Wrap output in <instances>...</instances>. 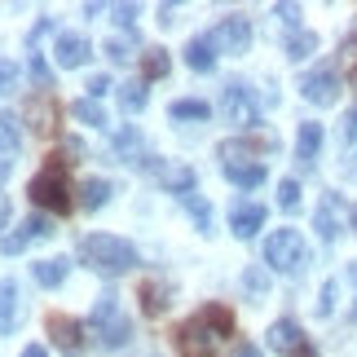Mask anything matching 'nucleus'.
Wrapping results in <instances>:
<instances>
[{"label":"nucleus","mask_w":357,"mask_h":357,"mask_svg":"<svg viewBox=\"0 0 357 357\" xmlns=\"http://www.w3.org/2000/svg\"><path fill=\"white\" fill-rule=\"evenodd\" d=\"M79 260H84V269L102 273V278H119V273L137 269V247L115 234H84L79 238Z\"/></svg>","instance_id":"nucleus-1"},{"label":"nucleus","mask_w":357,"mask_h":357,"mask_svg":"<svg viewBox=\"0 0 357 357\" xmlns=\"http://www.w3.org/2000/svg\"><path fill=\"white\" fill-rule=\"evenodd\" d=\"M26 195H31L36 208H45L49 216H66L71 212V181H66V163H49V168H40L31 176V185H26Z\"/></svg>","instance_id":"nucleus-2"},{"label":"nucleus","mask_w":357,"mask_h":357,"mask_svg":"<svg viewBox=\"0 0 357 357\" xmlns=\"http://www.w3.org/2000/svg\"><path fill=\"white\" fill-rule=\"evenodd\" d=\"M89 331L98 335V344H106V349H119V344H128V340H132V322L123 318L115 291H102L98 296V305H93V313H89Z\"/></svg>","instance_id":"nucleus-3"},{"label":"nucleus","mask_w":357,"mask_h":357,"mask_svg":"<svg viewBox=\"0 0 357 357\" xmlns=\"http://www.w3.org/2000/svg\"><path fill=\"white\" fill-rule=\"evenodd\" d=\"M265 265H273L278 273H300L309 265V247L300 238V229H273L265 238Z\"/></svg>","instance_id":"nucleus-4"},{"label":"nucleus","mask_w":357,"mask_h":357,"mask_svg":"<svg viewBox=\"0 0 357 357\" xmlns=\"http://www.w3.org/2000/svg\"><path fill=\"white\" fill-rule=\"evenodd\" d=\"M221 172H225V181H234L238 190H256V185H265V159H256L252 150H243V146H221Z\"/></svg>","instance_id":"nucleus-5"},{"label":"nucleus","mask_w":357,"mask_h":357,"mask_svg":"<svg viewBox=\"0 0 357 357\" xmlns=\"http://www.w3.org/2000/svg\"><path fill=\"white\" fill-rule=\"evenodd\" d=\"M142 168H146V176H150V181H159L163 190H172V195H195V181H199V176H195V168H190V163H172V159H155V155H146V163H142Z\"/></svg>","instance_id":"nucleus-6"},{"label":"nucleus","mask_w":357,"mask_h":357,"mask_svg":"<svg viewBox=\"0 0 357 357\" xmlns=\"http://www.w3.org/2000/svg\"><path fill=\"white\" fill-rule=\"evenodd\" d=\"M265 344L273 349V353H282V357H318V349L309 344V335L300 331V322L296 318H278L265 331Z\"/></svg>","instance_id":"nucleus-7"},{"label":"nucleus","mask_w":357,"mask_h":357,"mask_svg":"<svg viewBox=\"0 0 357 357\" xmlns=\"http://www.w3.org/2000/svg\"><path fill=\"white\" fill-rule=\"evenodd\" d=\"M216 53H229V58H243L247 49H252V22L243 18V13H229V18L216 22V31L208 36Z\"/></svg>","instance_id":"nucleus-8"},{"label":"nucleus","mask_w":357,"mask_h":357,"mask_svg":"<svg viewBox=\"0 0 357 357\" xmlns=\"http://www.w3.org/2000/svg\"><path fill=\"white\" fill-rule=\"evenodd\" d=\"M221 111H225V123H234V128H256V123H260V106L252 98V89L238 84V79H234V84H225Z\"/></svg>","instance_id":"nucleus-9"},{"label":"nucleus","mask_w":357,"mask_h":357,"mask_svg":"<svg viewBox=\"0 0 357 357\" xmlns=\"http://www.w3.org/2000/svg\"><path fill=\"white\" fill-rule=\"evenodd\" d=\"M53 234H58V229H53V216L31 212L18 229H13V234L0 238V256H18V252H26V243H36V238H53Z\"/></svg>","instance_id":"nucleus-10"},{"label":"nucleus","mask_w":357,"mask_h":357,"mask_svg":"<svg viewBox=\"0 0 357 357\" xmlns=\"http://www.w3.org/2000/svg\"><path fill=\"white\" fill-rule=\"evenodd\" d=\"M300 98L313 102V106H335V98H340L335 66H318V71H309L305 79H300Z\"/></svg>","instance_id":"nucleus-11"},{"label":"nucleus","mask_w":357,"mask_h":357,"mask_svg":"<svg viewBox=\"0 0 357 357\" xmlns=\"http://www.w3.org/2000/svg\"><path fill=\"white\" fill-rule=\"evenodd\" d=\"M84 331H89V326L79 322V318H66V313H49V335H53V344H58V349L79 353V344H84Z\"/></svg>","instance_id":"nucleus-12"},{"label":"nucleus","mask_w":357,"mask_h":357,"mask_svg":"<svg viewBox=\"0 0 357 357\" xmlns=\"http://www.w3.org/2000/svg\"><path fill=\"white\" fill-rule=\"evenodd\" d=\"M229 229H234V238H256L260 229H265V208H260V203H234Z\"/></svg>","instance_id":"nucleus-13"},{"label":"nucleus","mask_w":357,"mask_h":357,"mask_svg":"<svg viewBox=\"0 0 357 357\" xmlns=\"http://www.w3.org/2000/svg\"><path fill=\"white\" fill-rule=\"evenodd\" d=\"M53 53H58V66H84L89 58H93V45H89V36H75V31H66V36H58V45H53Z\"/></svg>","instance_id":"nucleus-14"},{"label":"nucleus","mask_w":357,"mask_h":357,"mask_svg":"<svg viewBox=\"0 0 357 357\" xmlns=\"http://www.w3.org/2000/svg\"><path fill=\"white\" fill-rule=\"evenodd\" d=\"M318 150H322V123L305 119L300 132H296V163L300 168H313V163H318Z\"/></svg>","instance_id":"nucleus-15"},{"label":"nucleus","mask_w":357,"mask_h":357,"mask_svg":"<svg viewBox=\"0 0 357 357\" xmlns=\"http://www.w3.org/2000/svg\"><path fill=\"white\" fill-rule=\"evenodd\" d=\"M195 318L203 322V331H208L212 340H229V335H234V313H229L225 305H203Z\"/></svg>","instance_id":"nucleus-16"},{"label":"nucleus","mask_w":357,"mask_h":357,"mask_svg":"<svg viewBox=\"0 0 357 357\" xmlns=\"http://www.w3.org/2000/svg\"><path fill=\"white\" fill-rule=\"evenodd\" d=\"M18 282L13 278H0V335H9L13 326H18V318H22V305H18Z\"/></svg>","instance_id":"nucleus-17"},{"label":"nucleus","mask_w":357,"mask_h":357,"mask_svg":"<svg viewBox=\"0 0 357 357\" xmlns=\"http://www.w3.org/2000/svg\"><path fill=\"white\" fill-rule=\"evenodd\" d=\"M111 150H115V163H146V150H142V132H137L132 123H128L123 132H115Z\"/></svg>","instance_id":"nucleus-18"},{"label":"nucleus","mask_w":357,"mask_h":357,"mask_svg":"<svg viewBox=\"0 0 357 357\" xmlns=\"http://www.w3.org/2000/svg\"><path fill=\"white\" fill-rule=\"evenodd\" d=\"M31 273H36L40 287H62L66 273H71V260H66V256H45V260L31 265Z\"/></svg>","instance_id":"nucleus-19"},{"label":"nucleus","mask_w":357,"mask_h":357,"mask_svg":"<svg viewBox=\"0 0 357 357\" xmlns=\"http://www.w3.org/2000/svg\"><path fill=\"white\" fill-rule=\"evenodd\" d=\"M185 66H190V71H199V75H208L212 66H216V49H212L208 36H195L185 45Z\"/></svg>","instance_id":"nucleus-20"},{"label":"nucleus","mask_w":357,"mask_h":357,"mask_svg":"<svg viewBox=\"0 0 357 357\" xmlns=\"http://www.w3.org/2000/svg\"><path fill=\"white\" fill-rule=\"evenodd\" d=\"M111 195H115V185L106 181V176H89V181L79 185V203H84L89 212H102L106 203H111Z\"/></svg>","instance_id":"nucleus-21"},{"label":"nucleus","mask_w":357,"mask_h":357,"mask_svg":"<svg viewBox=\"0 0 357 357\" xmlns=\"http://www.w3.org/2000/svg\"><path fill=\"white\" fill-rule=\"evenodd\" d=\"M340 203H335V195H326L322 199V208H318V221H313V225H318V234L326 238V243H335L340 238V229H344V225H340Z\"/></svg>","instance_id":"nucleus-22"},{"label":"nucleus","mask_w":357,"mask_h":357,"mask_svg":"<svg viewBox=\"0 0 357 357\" xmlns=\"http://www.w3.org/2000/svg\"><path fill=\"white\" fill-rule=\"evenodd\" d=\"M168 115L172 119H195V123H203V119H212V106L203 102V98H181V102L168 106Z\"/></svg>","instance_id":"nucleus-23"},{"label":"nucleus","mask_w":357,"mask_h":357,"mask_svg":"<svg viewBox=\"0 0 357 357\" xmlns=\"http://www.w3.org/2000/svg\"><path fill=\"white\" fill-rule=\"evenodd\" d=\"M22 146V128H18V115L0 111V155H13Z\"/></svg>","instance_id":"nucleus-24"},{"label":"nucleus","mask_w":357,"mask_h":357,"mask_svg":"<svg viewBox=\"0 0 357 357\" xmlns=\"http://www.w3.org/2000/svg\"><path fill=\"white\" fill-rule=\"evenodd\" d=\"M313 49H318V36H313V31H291V36H287V58H291V62L313 58Z\"/></svg>","instance_id":"nucleus-25"},{"label":"nucleus","mask_w":357,"mask_h":357,"mask_svg":"<svg viewBox=\"0 0 357 357\" xmlns=\"http://www.w3.org/2000/svg\"><path fill=\"white\" fill-rule=\"evenodd\" d=\"M71 115L79 119V123H89V128H106V111L93 98H79L75 106H71Z\"/></svg>","instance_id":"nucleus-26"},{"label":"nucleus","mask_w":357,"mask_h":357,"mask_svg":"<svg viewBox=\"0 0 357 357\" xmlns=\"http://www.w3.org/2000/svg\"><path fill=\"white\" fill-rule=\"evenodd\" d=\"M119 106H123L128 115L142 111V106H146V79H128V84L119 89Z\"/></svg>","instance_id":"nucleus-27"},{"label":"nucleus","mask_w":357,"mask_h":357,"mask_svg":"<svg viewBox=\"0 0 357 357\" xmlns=\"http://www.w3.org/2000/svg\"><path fill=\"white\" fill-rule=\"evenodd\" d=\"M181 203H185V212L199 221V234H212V208H208V199H203V195H185Z\"/></svg>","instance_id":"nucleus-28"},{"label":"nucleus","mask_w":357,"mask_h":357,"mask_svg":"<svg viewBox=\"0 0 357 357\" xmlns=\"http://www.w3.org/2000/svg\"><path fill=\"white\" fill-rule=\"evenodd\" d=\"M278 208L282 212H296L300 208V181H296V176H287V181L278 185Z\"/></svg>","instance_id":"nucleus-29"},{"label":"nucleus","mask_w":357,"mask_h":357,"mask_svg":"<svg viewBox=\"0 0 357 357\" xmlns=\"http://www.w3.org/2000/svg\"><path fill=\"white\" fill-rule=\"evenodd\" d=\"M168 75V53L163 49H150L146 53V79H163Z\"/></svg>","instance_id":"nucleus-30"},{"label":"nucleus","mask_w":357,"mask_h":357,"mask_svg":"<svg viewBox=\"0 0 357 357\" xmlns=\"http://www.w3.org/2000/svg\"><path fill=\"white\" fill-rule=\"evenodd\" d=\"M13 89H18V62H13V58H0V98L13 93Z\"/></svg>","instance_id":"nucleus-31"},{"label":"nucleus","mask_w":357,"mask_h":357,"mask_svg":"<svg viewBox=\"0 0 357 357\" xmlns=\"http://www.w3.org/2000/svg\"><path fill=\"white\" fill-rule=\"evenodd\" d=\"M335 291H340L335 278H331V282H322V300H318V313H322V318H331V309H335Z\"/></svg>","instance_id":"nucleus-32"},{"label":"nucleus","mask_w":357,"mask_h":357,"mask_svg":"<svg viewBox=\"0 0 357 357\" xmlns=\"http://www.w3.org/2000/svg\"><path fill=\"white\" fill-rule=\"evenodd\" d=\"M142 296H146V313H163V309H168V300L155 291V282H146V287H142Z\"/></svg>","instance_id":"nucleus-33"},{"label":"nucleus","mask_w":357,"mask_h":357,"mask_svg":"<svg viewBox=\"0 0 357 357\" xmlns=\"http://www.w3.org/2000/svg\"><path fill=\"white\" fill-rule=\"evenodd\" d=\"M31 79H36L40 89H49V62L40 58V53H31Z\"/></svg>","instance_id":"nucleus-34"},{"label":"nucleus","mask_w":357,"mask_h":357,"mask_svg":"<svg viewBox=\"0 0 357 357\" xmlns=\"http://www.w3.org/2000/svg\"><path fill=\"white\" fill-rule=\"evenodd\" d=\"M340 142H344V146H353V142H357V111H349V115H344V123H340Z\"/></svg>","instance_id":"nucleus-35"},{"label":"nucleus","mask_w":357,"mask_h":357,"mask_svg":"<svg viewBox=\"0 0 357 357\" xmlns=\"http://www.w3.org/2000/svg\"><path fill=\"white\" fill-rule=\"evenodd\" d=\"M247 291H252V296L269 291V278H265V273H260V269H247Z\"/></svg>","instance_id":"nucleus-36"},{"label":"nucleus","mask_w":357,"mask_h":357,"mask_svg":"<svg viewBox=\"0 0 357 357\" xmlns=\"http://www.w3.org/2000/svg\"><path fill=\"white\" fill-rule=\"evenodd\" d=\"M128 49H132V45H128V40H119V36H115V40H106V53H111L115 62H123V58H132Z\"/></svg>","instance_id":"nucleus-37"},{"label":"nucleus","mask_w":357,"mask_h":357,"mask_svg":"<svg viewBox=\"0 0 357 357\" xmlns=\"http://www.w3.org/2000/svg\"><path fill=\"white\" fill-rule=\"evenodd\" d=\"M84 89H89V98H93V102H98V98H102V93H106V89H111V79H106V75H93V79H89V84H84Z\"/></svg>","instance_id":"nucleus-38"},{"label":"nucleus","mask_w":357,"mask_h":357,"mask_svg":"<svg viewBox=\"0 0 357 357\" xmlns=\"http://www.w3.org/2000/svg\"><path fill=\"white\" fill-rule=\"evenodd\" d=\"M132 18H137V5H115V22L119 26H132Z\"/></svg>","instance_id":"nucleus-39"},{"label":"nucleus","mask_w":357,"mask_h":357,"mask_svg":"<svg viewBox=\"0 0 357 357\" xmlns=\"http://www.w3.org/2000/svg\"><path fill=\"white\" fill-rule=\"evenodd\" d=\"M273 9L282 13V22H287V26H300V5H273Z\"/></svg>","instance_id":"nucleus-40"},{"label":"nucleus","mask_w":357,"mask_h":357,"mask_svg":"<svg viewBox=\"0 0 357 357\" xmlns=\"http://www.w3.org/2000/svg\"><path fill=\"white\" fill-rule=\"evenodd\" d=\"M344 181H357V155L344 159Z\"/></svg>","instance_id":"nucleus-41"},{"label":"nucleus","mask_w":357,"mask_h":357,"mask_svg":"<svg viewBox=\"0 0 357 357\" xmlns=\"http://www.w3.org/2000/svg\"><path fill=\"white\" fill-rule=\"evenodd\" d=\"M234 357H260V349H256V344H238Z\"/></svg>","instance_id":"nucleus-42"},{"label":"nucleus","mask_w":357,"mask_h":357,"mask_svg":"<svg viewBox=\"0 0 357 357\" xmlns=\"http://www.w3.org/2000/svg\"><path fill=\"white\" fill-rule=\"evenodd\" d=\"M5 221H9V199L0 195V229H5Z\"/></svg>","instance_id":"nucleus-43"},{"label":"nucleus","mask_w":357,"mask_h":357,"mask_svg":"<svg viewBox=\"0 0 357 357\" xmlns=\"http://www.w3.org/2000/svg\"><path fill=\"white\" fill-rule=\"evenodd\" d=\"M22 357H49V353L40 349V344H26V349H22Z\"/></svg>","instance_id":"nucleus-44"},{"label":"nucleus","mask_w":357,"mask_h":357,"mask_svg":"<svg viewBox=\"0 0 357 357\" xmlns=\"http://www.w3.org/2000/svg\"><path fill=\"white\" fill-rule=\"evenodd\" d=\"M5 176H9V159H0V181H5Z\"/></svg>","instance_id":"nucleus-45"},{"label":"nucleus","mask_w":357,"mask_h":357,"mask_svg":"<svg viewBox=\"0 0 357 357\" xmlns=\"http://www.w3.org/2000/svg\"><path fill=\"white\" fill-rule=\"evenodd\" d=\"M353 282H357V269H353ZM353 322H357V309H353Z\"/></svg>","instance_id":"nucleus-46"},{"label":"nucleus","mask_w":357,"mask_h":357,"mask_svg":"<svg viewBox=\"0 0 357 357\" xmlns=\"http://www.w3.org/2000/svg\"><path fill=\"white\" fill-rule=\"evenodd\" d=\"M353 225H357V208H353Z\"/></svg>","instance_id":"nucleus-47"}]
</instances>
